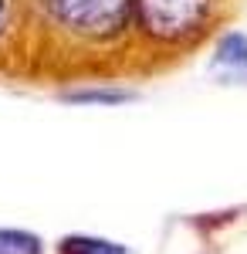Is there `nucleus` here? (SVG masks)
Returning a JSON list of instances; mask_svg holds the SVG:
<instances>
[{
  "mask_svg": "<svg viewBox=\"0 0 247 254\" xmlns=\"http://www.w3.org/2000/svg\"><path fill=\"white\" fill-rule=\"evenodd\" d=\"M213 61L220 68H234V71H247V34L244 31H227L213 44Z\"/></svg>",
  "mask_w": 247,
  "mask_h": 254,
  "instance_id": "obj_4",
  "label": "nucleus"
},
{
  "mask_svg": "<svg viewBox=\"0 0 247 254\" xmlns=\"http://www.w3.org/2000/svg\"><path fill=\"white\" fill-rule=\"evenodd\" d=\"M0 254H44V241L31 231L0 227Z\"/></svg>",
  "mask_w": 247,
  "mask_h": 254,
  "instance_id": "obj_7",
  "label": "nucleus"
},
{
  "mask_svg": "<svg viewBox=\"0 0 247 254\" xmlns=\"http://www.w3.org/2000/svg\"><path fill=\"white\" fill-rule=\"evenodd\" d=\"M31 0H0V68L31 58Z\"/></svg>",
  "mask_w": 247,
  "mask_h": 254,
  "instance_id": "obj_3",
  "label": "nucleus"
},
{
  "mask_svg": "<svg viewBox=\"0 0 247 254\" xmlns=\"http://www.w3.org/2000/svg\"><path fill=\"white\" fill-rule=\"evenodd\" d=\"M58 254H132L119 241H105V237H88V234H68L61 237Z\"/></svg>",
  "mask_w": 247,
  "mask_h": 254,
  "instance_id": "obj_5",
  "label": "nucleus"
},
{
  "mask_svg": "<svg viewBox=\"0 0 247 254\" xmlns=\"http://www.w3.org/2000/svg\"><path fill=\"white\" fill-rule=\"evenodd\" d=\"M68 102L75 105H119V102H129L132 92L125 88H112V85H95V88H75V92H64Z\"/></svg>",
  "mask_w": 247,
  "mask_h": 254,
  "instance_id": "obj_6",
  "label": "nucleus"
},
{
  "mask_svg": "<svg viewBox=\"0 0 247 254\" xmlns=\"http://www.w3.org/2000/svg\"><path fill=\"white\" fill-rule=\"evenodd\" d=\"M224 0H135V48L180 58L210 38Z\"/></svg>",
  "mask_w": 247,
  "mask_h": 254,
  "instance_id": "obj_2",
  "label": "nucleus"
},
{
  "mask_svg": "<svg viewBox=\"0 0 247 254\" xmlns=\"http://www.w3.org/2000/svg\"><path fill=\"white\" fill-rule=\"evenodd\" d=\"M31 61L105 64L135 48V0H31Z\"/></svg>",
  "mask_w": 247,
  "mask_h": 254,
  "instance_id": "obj_1",
  "label": "nucleus"
}]
</instances>
